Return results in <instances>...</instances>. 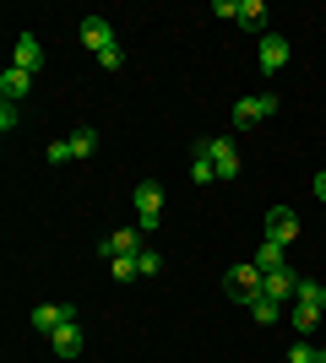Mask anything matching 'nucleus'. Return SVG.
<instances>
[{
	"mask_svg": "<svg viewBox=\"0 0 326 363\" xmlns=\"http://www.w3.org/2000/svg\"><path fill=\"white\" fill-rule=\"evenodd\" d=\"M136 212H141V233H153L163 223V184H153V179L136 184Z\"/></svg>",
	"mask_w": 326,
	"mask_h": 363,
	"instance_id": "nucleus-1",
	"label": "nucleus"
},
{
	"mask_svg": "<svg viewBox=\"0 0 326 363\" xmlns=\"http://www.w3.org/2000/svg\"><path fill=\"white\" fill-rule=\"evenodd\" d=\"M266 239L283 244V250L299 239V212L294 206H272V212H266Z\"/></svg>",
	"mask_w": 326,
	"mask_h": 363,
	"instance_id": "nucleus-2",
	"label": "nucleus"
},
{
	"mask_svg": "<svg viewBox=\"0 0 326 363\" xmlns=\"http://www.w3.org/2000/svg\"><path fill=\"white\" fill-rule=\"evenodd\" d=\"M261 293H266L272 303H288V298L299 293V272H294V266H278V272H266V277H261Z\"/></svg>",
	"mask_w": 326,
	"mask_h": 363,
	"instance_id": "nucleus-3",
	"label": "nucleus"
},
{
	"mask_svg": "<svg viewBox=\"0 0 326 363\" xmlns=\"http://www.w3.org/2000/svg\"><path fill=\"white\" fill-rule=\"evenodd\" d=\"M28 320H33V331L55 336L60 325H71V320H77V309H71V303H38V309H33Z\"/></svg>",
	"mask_w": 326,
	"mask_h": 363,
	"instance_id": "nucleus-4",
	"label": "nucleus"
},
{
	"mask_svg": "<svg viewBox=\"0 0 326 363\" xmlns=\"http://www.w3.org/2000/svg\"><path fill=\"white\" fill-rule=\"evenodd\" d=\"M261 266H256V260H245V266H234V272H229V298H239V303H245L250 298V293H261Z\"/></svg>",
	"mask_w": 326,
	"mask_h": 363,
	"instance_id": "nucleus-5",
	"label": "nucleus"
},
{
	"mask_svg": "<svg viewBox=\"0 0 326 363\" xmlns=\"http://www.w3.org/2000/svg\"><path fill=\"white\" fill-rule=\"evenodd\" d=\"M82 44L93 49V55H109V49H120V44H114V28H109L104 16H82Z\"/></svg>",
	"mask_w": 326,
	"mask_h": 363,
	"instance_id": "nucleus-6",
	"label": "nucleus"
},
{
	"mask_svg": "<svg viewBox=\"0 0 326 363\" xmlns=\"http://www.w3.org/2000/svg\"><path fill=\"white\" fill-rule=\"evenodd\" d=\"M11 65H16V71H28V76H38V65H44V44H38L33 33H22L16 49H11Z\"/></svg>",
	"mask_w": 326,
	"mask_h": 363,
	"instance_id": "nucleus-7",
	"label": "nucleus"
},
{
	"mask_svg": "<svg viewBox=\"0 0 326 363\" xmlns=\"http://www.w3.org/2000/svg\"><path fill=\"white\" fill-rule=\"evenodd\" d=\"M256 65H261L266 76L283 71V65H288V38H283V33H261V60Z\"/></svg>",
	"mask_w": 326,
	"mask_h": 363,
	"instance_id": "nucleus-8",
	"label": "nucleus"
},
{
	"mask_svg": "<svg viewBox=\"0 0 326 363\" xmlns=\"http://www.w3.org/2000/svg\"><path fill=\"white\" fill-rule=\"evenodd\" d=\"M202 147H207V157H212L217 179H239V152H234L229 141H202Z\"/></svg>",
	"mask_w": 326,
	"mask_h": 363,
	"instance_id": "nucleus-9",
	"label": "nucleus"
},
{
	"mask_svg": "<svg viewBox=\"0 0 326 363\" xmlns=\"http://www.w3.org/2000/svg\"><path fill=\"white\" fill-rule=\"evenodd\" d=\"M49 342H55V358H65V363H71V358H82V347H87V336H82V325H77V320H71V325H60V331L49 336Z\"/></svg>",
	"mask_w": 326,
	"mask_h": 363,
	"instance_id": "nucleus-10",
	"label": "nucleus"
},
{
	"mask_svg": "<svg viewBox=\"0 0 326 363\" xmlns=\"http://www.w3.org/2000/svg\"><path fill=\"white\" fill-rule=\"evenodd\" d=\"M98 250H104V255H141V233H136V228H114Z\"/></svg>",
	"mask_w": 326,
	"mask_h": 363,
	"instance_id": "nucleus-11",
	"label": "nucleus"
},
{
	"mask_svg": "<svg viewBox=\"0 0 326 363\" xmlns=\"http://www.w3.org/2000/svg\"><path fill=\"white\" fill-rule=\"evenodd\" d=\"M0 92H6V104H16V98H28V92H33V76L16 71V65H6V71H0Z\"/></svg>",
	"mask_w": 326,
	"mask_h": 363,
	"instance_id": "nucleus-12",
	"label": "nucleus"
},
{
	"mask_svg": "<svg viewBox=\"0 0 326 363\" xmlns=\"http://www.w3.org/2000/svg\"><path fill=\"white\" fill-rule=\"evenodd\" d=\"M245 309L256 315V325H278V320H283V303H272L266 293H250V298H245Z\"/></svg>",
	"mask_w": 326,
	"mask_h": 363,
	"instance_id": "nucleus-13",
	"label": "nucleus"
},
{
	"mask_svg": "<svg viewBox=\"0 0 326 363\" xmlns=\"http://www.w3.org/2000/svg\"><path fill=\"white\" fill-rule=\"evenodd\" d=\"M229 120H234V130H250V125H261V104L239 98V104H229Z\"/></svg>",
	"mask_w": 326,
	"mask_h": 363,
	"instance_id": "nucleus-14",
	"label": "nucleus"
},
{
	"mask_svg": "<svg viewBox=\"0 0 326 363\" xmlns=\"http://www.w3.org/2000/svg\"><path fill=\"white\" fill-rule=\"evenodd\" d=\"M288 325H294V331H299V342H305V336H310L315 325H321V309H315V303H294V315H288Z\"/></svg>",
	"mask_w": 326,
	"mask_h": 363,
	"instance_id": "nucleus-15",
	"label": "nucleus"
},
{
	"mask_svg": "<svg viewBox=\"0 0 326 363\" xmlns=\"http://www.w3.org/2000/svg\"><path fill=\"white\" fill-rule=\"evenodd\" d=\"M190 179H196V184H212L217 179V168H212V157H207L202 141H196V152H190Z\"/></svg>",
	"mask_w": 326,
	"mask_h": 363,
	"instance_id": "nucleus-16",
	"label": "nucleus"
},
{
	"mask_svg": "<svg viewBox=\"0 0 326 363\" xmlns=\"http://www.w3.org/2000/svg\"><path fill=\"white\" fill-rule=\"evenodd\" d=\"M239 28H250V33L266 28V6L261 0H239Z\"/></svg>",
	"mask_w": 326,
	"mask_h": 363,
	"instance_id": "nucleus-17",
	"label": "nucleus"
},
{
	"mask_svg": "<svg viewBox=\"0 0 326 363\" xmlns=\"http://www.w3.org/2000/svg\"><path fill=\"white\" fill-rule=\"evenodd\" d=\"M109 272H114V282H136L141 266H136V255H109Z\"/></svg>",
	"mask_w": 326,
	"mask_h": 363,
	"instance_id": "nucleus-18",
	"label": "nucleus"
},
{
	"mask_svg": "<svg viewBox=\"0 0 326 363\" xmlns=\"http://www.w3.org/2000/svg\"><path fill=\"white\" fill-rule=\"evenodd\" d=\"M294 303H315V309H326V288H321V282H310V277H299Z\"/></svg>",
	"mask_w": 326,
	"mask_h": 363,
	"instance_id": "nucleus-19",
	"label": "nucleus"
},
{
	"mask_svg": "<svg viewBox=\"0 0 326 363\" xmlns=\"http://www.w3.org/2000/svg\"><path fill=\"white\" fill-rule=\"evenodd\" d=\"M256 266H261V272H278V266H288V260H283V244L266 239L261 250H256Z\"/></svg>",
	"mask_w": 326,
	"mask_h": 363,
	"instance_id": "nucleus-20",
	"label": "nucleus"
},
{
	"mask_svg": "<svg viewBox=\"0 0 326 363\" xmlns=\"http://www.w3.org/2000/svg\"><path fill=\"white\" fill-rule=\"evenodd\" d=\"M71 152H77V157H93V152H98V130H93V125H82L77 136H71Z\"/></svg>",
	"mask_w": 326,
	"mask_h": 363,
	"instance_id": "nucleus-21",
	"label": "nucleus"
},
{
	"mask_svg": "<svg viewBox=\"0 0 326 363\" xmlns=\"http://www.w3.org/2000/svg\"><path fill=\"white\" fill-rule=\"evenodd\" d=\"M136 266H141V277H158V272H163V255H158V250H141Z\"/></svg>",
	"mask_w": 326,
	"mask_h": 363,
	"instance_id": "nucleus-22",
	"label": "nucleus"
},
{
	"mask_svg": "<svg viewBox=\"0 0 326 363\" xmlns=\"http://www.w3.org/2000/svg\"><path fill=\"white\" fill-rule=\"evenodd\" d=\"M288 363H315V347L310 342H294V347H288Z\"/></svg>",
	"mask_w": 326,
	"mask_h": 363,
	"instance_id": "nucleus-23",
	"label": "nucleus"
},
{
	"mask_svg": "<svg viewBox=\"0 0 326 363\" xmlns=\"http://www.w3.org/2000/svg\"><path fill=\"white\" fill-rule=\"evenodd\" d=\"M71 157H77V152H71V141H55V147H49V163H55V168L71 163Z\"/></svg>",
	"mask_w": 326,
	"mask_h": 363,
	"instance_id": "nucleus-24",
	"label": "nucleus"
},
{
	"mask_svg": "<svg viewBox=\"0 0 326 363\" xmlns=\"http://www.w3.org/2000/svg\"><path fill=\"white\" fill-rule=\"evenodd\" d=\"M212 16H234L239 22V0H212Z\"/></svg>",
	"mask_w": 326,
	"mask_h": 363,
	"instance_id": "nucleus-25",
	"label": "nucleus"
},
{
	"mask_svg": "<svg viewBox=\"0 0 326 363\" xmlns=\"http://www.w3.org/2000/svg\"><path fill=\"white\" fill-rule=\"evenodd\" d=\"M98 65H104V71H120L125 55H120V49H109V55H98Z\"/></svg>",
	"mask_w": 326,
	"mask_h": 363,
	"instance_id": "nucleus-26",
	"label": "nucleus"
},
{
	"mask_svg": "<svg viewBox=\"0 0 326 363\" xmlns=\"http://www.w3.org/2000/svg\"><path fill=\"white\" fill-rule=\"evenodd\" d=\"M315 201H321V206H326V168H321V174H315Z\"/></svg>",
	"mask_w": 326,
	"mask_h": 363,
	"instance_id": "nucleus-27",
	"label": "nucleus"
}]
</instances>
